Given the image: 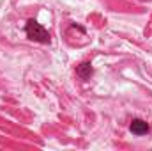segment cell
<instances>
[{"mask_svg": "<svg viewBox=\"0 0 152 151\" xmlns=\"http://www.w3.org/2000/svg\"><path fill=\"white\" fill-rule=\"evenodd\" d=\"M25 32H27V38L36 41V43H42V44H48L50 43V32L41 23H37L36 20H28L27 21Z\"/></svg>", "mask_w": 152, "mask_h": 151, "instance_id": "1", "label": "cell"}, {"mask_svg": "<svg viewBox=\"0 0 152 151\" xmlns=\"http://www.w3.org/2000/svg\"><path fill=\"white\" fill-rule=\"evenodd\" d=\"M131 132L134 133V135H147L149 132H151V128H149V124H147V121H143V119H133L131 121Z\"/></svg>", "mask_w": 152, "mask_h": 151, "instance_id": "2", "label": "cell"}, {"mask_svg": "<svg viewBox=\"0 0 152 151\" xmlns=\"http://www.w3.org/2000/svg\"><path fill=\"white\" fill-rule=\"evenodd\" d=\"M92 73H94V70H92V64L90 62H81L76 68V75L80 76L81 80H88L92 76Z\"/></svg>", "mask_w": 152, "mask_h": 151, "instance_id": "3", "label": "cell"}]
</instances>
